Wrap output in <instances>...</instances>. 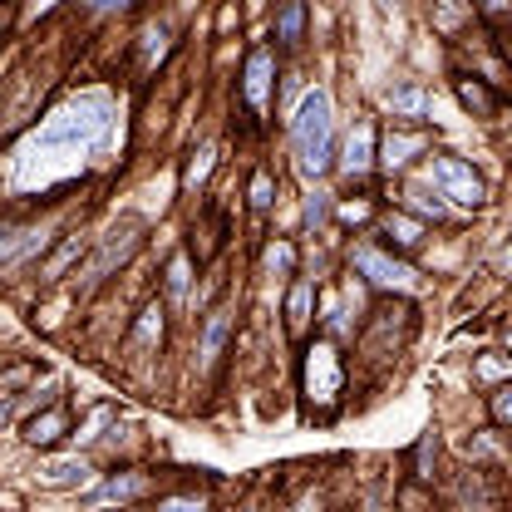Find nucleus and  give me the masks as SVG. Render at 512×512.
<instances>
[{
  "mask_svg": "<svg viewBox=\"0 0 512 512\" xmlns=\"http://www.w3.org/2000/svg\"><path fill=\"white\" fill-rule=\"evenodd\" d=\"M114 119V109H109V99L104 94H79V99H69L60 104L45 124L35 128V138H30V148H25V158H79V153H89L99 138H104V128Z\"/></svg>",
  "mask_w": 512,
  "mask_h": 512,
  "instance_id": "f257e3e1",
  "label": "nucleus"
},
{
  "mask_svg": "<svg viewBox=\"0 0 512 512\" xmlns=\"http://www.w3.org/2000/svg\"><path fill=\"white\" fill-rule=\"evenodd\" d=\"M291 148H296V163L306 178H325L335 168V109H330V94L311 89L296 114H291Z\"/></svg>",
  "mask_w": 512,
  "mask_h": 512,
  "instance_id": "f03ea898",
  "label": "nucleus"
},
{
  "mask_svg": "<svg viewBox=\"0 0 512 512\" xmlns=\"http://www.w3.org/2000/svg\"><path fill=\"white\" fill-rule=\"evenodd\" d=\"M301 384H306V399L316 404L320 414H325V409L345 394V365H340V355H335V345H330V340H316V345L306 350Z\"/></svg>",
  "mask_w": 512,
  "mask_h": 512,
  "instance_id": "7ed1b4c3",
  "label": "nucleus"
},
{
  "mask_svg": "<svg viewBox=\"0 0 512 512\" xmlns=\"http://www.w3.org/2000/svg\"><path fill=\"white\" fill-rule=\"evenodd\" d=\"M429 183L439 188V197L458 202V207H483V202H488L483 178H478L463 158H453V153H434V158H429Z\"/></svg>",
  "mask_w": 512,
  "mask_h": 512,
  "instance_id": "20e7f679",
  "label": "nucleus"
},
{
  "mask_svg": "<svg viewBox=\"0 0 512 512\" xmlns=\"http://www.w3.org/2000/svg\"><path fill=\"white\" fill-rule=\"evenodd\" d=\"M350 261H355V271H360L370 286H380V291H414V281H419L409 261L380 252V247H370V242L350 247Z\"/></svg>",
  "mask_w": 512,
  "mask_h": 512,
  "instance_id": "39448f33",
  "label": "nucleus"
},
{
  "mask_svg": "<svg viewBox=\"0 0 512 512\" xmlns=\"http://www.w3.org/2000/svg\"><path fill=\"white\" fill-rule=\"evenodd\" d=\"M138 232H143V222H138V217L114 222V227H109V237H104V247H99V256L89 261V276H84V281H104V271L124 266L128 256H133V247H138Z\"/></svg>",
  "mask_w": 512,
  "mask_h": 512,
  "instance_id": "423d86ee",
  "label": "nucleus"
},
{
  "mask_svg": "<svg viewBox=\"0 0 512 512\" xmlns=\"http://www.w3.org/2000/svg\"><path fill=\"white\" fill-rule=\"evenodd\" d=\"M271 89H276V55H271V50H252V55H247V69H242V94H247L252 114H266V109H271Z\"/></svg>",
  "mask_w": 512,
  "mask_h": 512,
  "instance_id": "0eeeda50",
  "label": "nucleus"
},
{
  "mask_svg": "<svg viewBox=\"0 0 512 512\" xmlns=\"http://www.w3.org/2000/svg\"><path fill=\"white\" fill-rule=\"evenodd\" d=\"M89 458H79V453H60V458H45L40 468H35V478H40V488H50V493H69V488H84L89 483Z\"/></svg>",
  "mask_w": 512,
  "mask_h": 512,
  "instance_id": "6e6552de",
  "label": "nucleus"
},
{
  "mask_svg": "<svg viewBox=\"0 0 512 512\" xmlns=\"http://www.w3.org/2000/svg\"><path fill=\"white\" fill-rule=\"evenodd\" d=\"M20 439L30 448H50L69 439V409L64 404H50V409H40V414H30L25 424H20Z\"/></svg>",
  "mask_w": 512,
  "mask_h": 512,
  "instance_id": "1a4fd4ad",
  "label": "nucleus"
},
{
  "mask_svg": "<svg viewBox=\"0 0 512 512\" xmlns=\"http://www.w3.org/2000/svg\"><path fill=\"white\" fill-rule=\"evenodd\" d=\"M370 168H375V128L360 119V124L345 133V148H340V173H345V178H365Z\"/></svg>",
  "mask_w": 512,
  "mask_h": 512,
  "instance_id": "9d476101",
  "label": "nucleus"
},
{
  "mask_svg": "<svg viewBox=\"0 0 512 512\" xmlns=\"http://www.w3.org/2000/svg\"><path fill=\"white\" fill-rule=\"evenodd\" d=\"M429 148V138L424 133H414V128H394V133H384V143H380V163L384 173H404L409 168V158L414 153H424Z\"/></svg>",
  "mask_w": 512,
  "mask_h": 512,
  "instance_id": "9b49d317",
  "label": "nucleus"
},
{
  "mask_svg": "<svg viewBox=\"0 0 512 512\" xmlns=\"http://www.w3.org/2000/svg\"><path fill=\"white\" fill-rule=\"evenodd\" d=\"M148 483L138 478V473H114L109 483H99L89 498H84V508H104V503H128V498H138Z\"/></svg>",
  "mask_w": 512,
  "mask_h": 512,
  "instance_id": "f8f14e48",
  "label": "nucleus"
},
{
  "mask_svg": "<svg viewBox=\"0 0 512 512\" xmlns=\"http://www.w3.org/2000/svg\"><path fill=\"white\" fill-rule=\"evenodd\" d=\"M301 30H306V5L301 0H286L276 10V45L281 50H296L301 45Z\"/></svg>",
  "mask_w": 512,
  "mask_h": 512,
  "instance_id": "ddd939ff",
  "label": "nucleus"
},
{
  "mask_svg": "<svg viewBox=\"0 0 512 512\" xmlns=\"http://www.w3.org/2000/svg\"><path fill=\"white\" fill-rule=\"evenodd\" d=\"M384 104H389V114H399V119H419V114L429 109V94H424L419 84H399V89L384 94Z\"/></svg>",
  "mask_w": 512,
  "mask_h": 512,
  "instance_id": "4468645a",
  "label": "nucleus"
},
{
  "mask_svg": "<svg viewBox=\"0 0 512 512\" xmlns=\"http://www.w3.org/2000/svg\"><path fill=\"white\" fill-rule=\"evenodd\" d=\"M384 242H389V252H394V247H399V252H409V247H419V242H424V222H414V217L394 212V217L384 222Z\"/></svg>",
  "mask_w": 512,
  "mask_h": 512,
  "instance_id": "2eb2a0df",
  "label": "nucleus"
},
{
  "mask_svg": "<svg viewBox=\"0 0 512 512\" xmlns=\"http://www.w3.org/2000/svg\"><path fill=\"white\" fill-rule=\"evenodd\" d=\"M311 301H316V286L311 281H296L291 296H286V325H291V335H301L311 325Z\"/></svg>",
  "mask_w": 512,
  "mask_h": 512,
  "instance_id": "dca6fc26",
  "label": "nucleus"
},
{
  "mask_svg": "<svg viewBox=\"0 0 512 512\" xmlns=\"http://www.w3.org/2000/svg\"><path fill=\"white\" fill-rule=\"evenodd\" d=\"M227 335H232V311H212L207 325H202V365H212V360L222 355Z\"/></svg>",
  "mask_w": 512,
  "mask_h": 512,
  "instance_id": "f3484780",
  "label": "nucleus"
},
{
  "mask_svg": "<svg viewBox=\"0 0 512 512\" xmlns=\"http://www.w3.org/2000/svg\"><path fill=\"white\" fill-rule=\"evenodd\" d=\"M133 345H138V350H153V345H163V306H158V301L138 311V325H133Z\"/></svg>",
  "mask_w": 512,
  "mask_h": 512,
  "instance_id": "a211bd4d",
  "label": "nucleus"
},
{
  "mask_svg": "<svg viewBox=\"0 0 512 512\" xmlns=\"http://www.w3.org/2000/svg\"><path fill=\"white\" fill-rule=\"evenodd\" d=\"M458 99H463V109H473L478 119H493V114H498V99H493L478 79H458Z\"/></svg>",
  "mask_w": 512,
  "mask_h": 512,
  "instance_id": "6ab92c4d",
  "label": "nucleus"
},
{
  "mask_svg": "<svg viewBox=\"0 0 512 512\" xmlns=\"http://www.w3.org/2000/svg\"><path fill=\"white\" fill-rule=\"evenodd\" d=\"M35 247H45V237H30V232H10V227H5V232H0V266L25 261Z\"/></svg>",
  "mask_w": 512,
  "mask_h": 512,
  "instance_id": "aec40b11",
  "label": "nucleus"
},
{
  "mask_svg": "<svg viewBox=\"0 0 512 512\" xmlns=\"http://www.w3.org/2000/svg\"><path fill=\"white\" fill-rule=\"evenodd\" d=\"M163 286H168V301H188V286H192V261L188 252H178L173 261H168V276H163Z\"/></svg>",
  "mask_w": 512,
  "mask_h": 512,
  "instance_id": "412c9836",
  "label": "nucleus"
},
{
  "mask_svg": "<svg viewBox=\"0 0 512 512\" xmlns=\"http://www.w3.org/2000/svg\"><path fill=\"white\" fill-rule=\"evenodd\" d=\"M79 256H84V242H79V237H69L60 252H55V261L45 266V281H60V276L69 271V266H74V261H79Z\"/></svg>",
  "mask_w": 512,
  "mask_h": 512,
  "instance_id": "4be33fe9",
  "label": "nucleus"
},
{
  "mask_svg": "<svg viewBox=\"0 0 512 512\" xmlns=\"http://www.w3.org/2000/svg\"><path fill=\"white\" fill-rule=\"evenodd\" d=\"M163 55H168V25H148L143 30V60L158 64Z\"/></svg>",
  "mask_w": 512,
  "mask_h": 512,
  "instance_id": "5701e85b",
  "label": "nucleus"
},
{
  "mask_svg": "<svg viewBox=\"0 0 512 512\" xmlns=\"http://www.w3.org/2000/svg\"><path fill=\"white\" fill-rule=\"evenodd\" d=\"M109 419H114V409H94V414L84 419V429H69V439H74V444H94V439H99V429H104Z\"/></svg>",
  "mask_w": 512,
  "mask_h": 512,
  "instance_id": "b1692460",
  "label": "nucleus"
},
{
  "mask_svg": "<svg viewBox=\"0 0 512 512\" xmlns=\"http://www.w3.org/2000/svg\"><path fill=\"white\" fill-rule=\"evenodd\" d=\"M266 266H271V271H281V276H291V271H296V247H291V242L266 247Z\"/></svg>",
  "mask_w": 512,
  "mask_h": 512,
  "instance_id": "393cba45",
  "label": "nucleus"
},
{
  "mask_svg": "<svg viewBox=\"0 0 512 512\" xmlns=\"http://www.w3.org/2000/svg\"><path fill=\"white\" fill-rule=\"evenodd\" d=\"M478 380H512V360H503V355H483L478 360Z\"/></svg>",
  "mask_w": 512,
  "mask_h": 512,
  "instance_id": "a878e982",
  "label": "nucleus"
},
{
  "mask_svg": "<svg viewBox=\"0 0 512 512\" xmlns=\"http://www.w3.org/2000/svg\"><path fill=\"white\" fill-rule=\"evenodd\" d=\"M473 10H478L488 25H503V20H512V0H473Z\"/></svg>",
  "mask_w": 512,
  "mask_h": 512,
  "instance_id": "bb28decb",
  "label": "nucleus"
},
{
  "mask_svg": "<svg viewBox=\"0 0 512 512\" xmlns=\"http://www.w3.org/2000/svg\"><path fill=\"white\" fill-rule=\"evenodd\" d=\"M158 512H207V498H192V493H173V498H163Z\"/></svg>",
  "mask_w": 512,
  "mask_h": 512,
  "instance_id": "cd10ccee",
  "label": "nucleus"
},
{
  "mask_svg": "<svg viewBox=\"0 0 512 512\" xmlns=\"http://www.w3.org/2000/svg\"><path fill=\"white\" fill-rule=\"evenodd\" d=\"M212 158H217V148L207 143V148H202V153H197V158L188 163V188H197V183H202V178L212 173Z\"/></svg>",
  "mask_w": 512,
  "mask_h": 512,
  "instance_id": "c85d7f7f",
  "label": "nucleus"
},
{
  "mask_svg": "<svg viewBox=\"0 0 512 512\" xmlns=\"http://www.w3.org/2000/svg\"><path fill=\"white\" fill-rule=\"evenodd\" d=\"M252 207H271V173L252 178Z\"/></svg>",
  "mask_w": 512,
  "mask_h": 512,
  "instance_id": "c756f323",
  "label": "nucleus"
},
{
  "mask_svg": "<svg viewBox=\"0 0 512 512\" xmlns=\"http://www.w3.org/2000/svg\"><path fill=\"white\" fill-rule=\"evenodd\" d=\"M493 414H498V419H503V424H512V380L503 384V389H498V394H493Z\"/></svg>",
  "mask_w": 512,
  "mask_h": 512,
  "instance_id": "7c9ffc66",
  "label": "nucleus"
},
{
  "mask_svg": "<svg viewBox=\"0 0 512 512\" xmlns=\"http://www.w3.org/2000/svg\"><path fill=\"white\" fill-rule=\"evenodd\" d=\"M325 207H330V202H325V192H316V197L306 202V227H320V222H325Z\"/></svg>",
  "mask_w": 512,
  "mask_h": 512,
  "instance_id": "2f4dec72",
  "label": "nucleus"
},
{
  "mask_svg": "<svg viewBox=\"0 0 512 512\" xmlns=\"http://www.w3.org/2000/svg\"><path fill=\"white\" fill-rule=\"evenodd\" d=\"M124 5H133V0H89L94 15H114V10H124Z\"/></svg>",
  "mask_w": 512,
  "mask_h": 512,
  "instance_id": "473e14b6",
  "label": "nucleus"
},
{
  "mask_svg": "<svg viewBox=\"0 0 512 512\" xmlns=\"http://www.w3.org/2000/svg\"><path fill=\"white\" fill-rule=\"evenodd\" d=\"M429 453H434V434L419 444V478H429Z\"/></svg>",
  "mask_w": 512,
  "mask_h": 512,
  "instance_id": "72a5a7b5",
  "label": "nucleus"
},
{
  "mask_svg": "<svg viewBox=\"0 0 512 512\" xmlns=\"http://www.w3.org/2000/svg\"><path fill=\"white\" fill-rule=\"evenodd\" d=\"M365 217H370L365 202H345V222H365Z\"/></svg>",
  "mask_w": 512,
  "mask_h": 512,
  "instance_id": "f704fd0d",
  "label": "nucleus"
},
{
  "mask_svg": "<svg viewBox=\"0 0 512 512\" xmlns=\"http://www.w3.org/2000/svg\"><path fill=\"white\" fill-rule=\"evenodd\" d=\"M55 5H60V0H35V10H55Z\"/></svg>",
  "mask_w": 512,
  "mask_h": 512,
  "instance_id": "c9c22d12",
  "label": "nucleus"
},
{
  "mask_svg": "<svg viewBox=\"0 0 512 512\" xmlns=\"http://www.w3.org/2000/svg\"><path fill=\"white\" fill-rule=\"evenodd\" d=\"M296 512H320V508H311V503H306V508H296Z\"/></svg>",
  "mask_w": 512,
  "mask_h": 512,
  "instance_id": "e433bc0d",
  "label": "nucleus"
},
{
  "mask_svg": "<svg viewBox=\"0 0 512 512\" xmlns=\"http://www.w3.org/2000/svg\"><path fill=\"white\" fill-rule=\"evenodd\" d=\"M508 345H512V335H508Z\"/></svg>",
  "mask_w": 512,
  "mask_h": 512,
  "instance_id": "4c0bfd02",
  "label": "nucleus"
}]
</instances>
